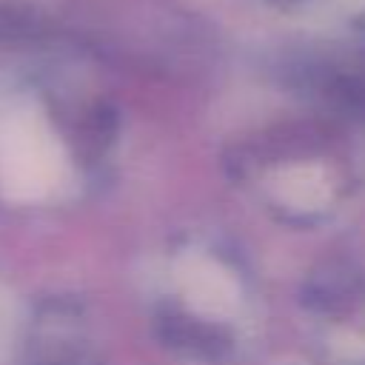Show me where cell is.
Returning <instances> with one entry per match:
<instances>
[{
  "mask_svg": "<svg viewBox=\"0 0 365 365\" xmlns=\"http://www.w3.org/2000/svg\"><path fill=\"white\" fill-rule=\"evenodd\" d=\"M57 171V145L34 117H14L0 131V185L11 200L40 197Z\"/></svg>",
  "mask_w": 365,
  "mask_h": 365,
  "instance_id": "1",
  "label": "cell"
}]
</instances>
